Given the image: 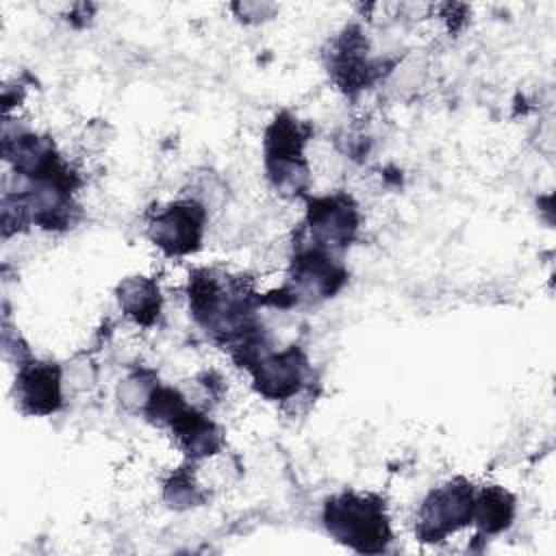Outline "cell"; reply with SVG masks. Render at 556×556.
Returning a JSON list of instances; mask_svg holds the SVG:
<instances>
[{"label": "cell", "instance_id": "14", "mask_svg": "<svg viewBox=\"0 0 556 556\" xmlns=\"http://www.w3.org/2000/svg\"><path fill=\"white\" fill-rule=\"evenodd\" d=\"M163 500L167 502V506L178 510L195 508L206 502V491L195 482V473L189 463L176 467L169 473L163 484Z\"/></svg>", "mask_w": 556, "mask_h": 556}, {"label": "cell", "instance_id": "10", "mask_svg": "<svg viewBox=\"0 0 556 556\" xmlns=\"http://www.w3.org/2000/svg\"><path fill=\"white\" fill-rule=\"evenodd\" d=\"M15 402L24 415L48 417L63 406V371L52 361L28 358L15 371Z\"/></svg>", "mask_w": 556, "mask_h": 556}, {"label": "cell", "instance_id": "8", "mask_svg": "<svg viewBox=\"0 0 556 556\" xmlns=\"http://www.w3.org/2000/svg\"><path fill=\"white\" fill-rule=\"evenodd\" d=\"M254 391L269 402H291L313 382V369L300 345L269 350L250 369Z\"/></svg>", "mask_w": 556, "mask_h": 556}, {"label": "cell", "instance_id": "4", "mask_svg": "<svg viewBox=\"0 0 556 556\" xmlns=\"http://www.w3.org/2000/svg\"><path fill=\"white\" fill-rule=\"evenodd\" d=\"M313 137V126L289 111H280L263 137L265 174L271 189L282 198H300L311 182V167L304 146Z\"/></svg>", "mask_w": 556, "mask_h": 556}, {"label": "cell", "instance_id": "3", "mask_svg": "<svg viewBox=\"0 0 556 556\" xmlns=\"http://www.w3.org/2000/svg\"><path fill=\"white\" fill-rule=\"evenodd\" d=\"M345 282L348 269L332 252L308 243H295L287 280L276 291L263 295V306L285 311L302 304H317L339 293Z\"/></svg>", "mask_w": 556, "mask_h": 556}, {"label": "cell", "instance_id": "2", "mask_svg": "<svg viewBox=\"0 0 556 556\" xmlns=\"http://www.w3.org/2000/svg\"><path fill=\"white\" fill-rule=\"evenodd\" d=\"M321 519L337 543L358 554H382L393 539L387 504L376 493L341 491L326 500Z\"/></svg>", "mask_w": 556, "mask_h": 556}, {"label": "cell", "instance_id": "15", "mask_svg": "<svg viewBox=\"0 0 556 556\" xmlns=\"http://www.w3.org/2000/svg\"><path fill=\"white\" fill-rule=\"evenodd\" d=\"M156 384H159V380L152 369H135L119 382L117 397L126 410L141 413Z\"/></svg>", "mask_w": 556, "mask_h": 556}, {"label": "cell", "instance_id": "5", "mask_svg": "<svg viewBox=\"0 0 556 556\" xmlns=\"http://www.w3.org/2000/svg\"><path fill=\"white\" fill-rule=\"evenodd\" d=\"M361 228V211L348 191L306 198V215L295 243H308L332 254L352 245Z\"/></svg>", "mask_w": 556, "mask_h": 556}, {"label": "cell", "instance_id": "6", "mask_svg": "<svg viewBox=\"0 0 556 556\" xmlns=\"http://www.w3.org/2000/svg\"><path fill=\"white\" fill-rule=\"evenodd\" d=\"M476 486L465 478H454L432 489L419 506L415 536L421 543H439L469 526L473 519Z\"/></svg>", "mask_w": 556, "mask_h": 556}, {"label": "cell", "instance_id": "13", "mask_svg": "<svg viewBox=\"0 0 556 556\" xmlns=\"http://www.w3.org/2000/svg\"><path fill=\"white\" fill-rule=\"evenodd\" d=\"M515 517V495L500 484H484L476 489L473 519L476 528L484 536L504 532Z\"/></svg>", "mask_w": 556, "mask_h": 556}, {"label": "cell", "instance_id": "9", "mask_svg": "<svg viewBox=\"0 0 556 556\" xmlns=\"http://www.w3.org/2000/svg\"><path fill=\"white\" fill-rule=\"evenodd\" d=\"M326 63L332 83L345 96L361 93L382 74V63L369 56V41L356 24H350L339 33L330 46Z\"/></svg>", "mask_w": 556, "mask_h": 556}, {"label": "cell", "instance_id": "1", "mask_svg": "<svg viewBox=\"0 0 556 556\" xmlns=\"http://www.w3.org/2000/svg\"><path fill=\"white\" fill-rule=\"evenodd\" d=\"M187 300L193 321L228 350L263 330L256 317L263 295L254 291L250 278L198 267L189 274Z\"/></svg>", "mask_w": 556, "mask_h": 556}, {"label": "cell", "instance_id": "11", "mask_svg": "<svg viewBox=\"0 0 556 556\" xmlns=\"http://www.w3.org/2000/svg\"><path fill=\"white\" fill-rule=\"evenodd\" d=\"M167 430L176 439L178 447L189 460H202L215 456L224 447V430L200 408L189 404Z\"/></svg>", "mask_w": 556, "mask_h": 556}, {"label": "cell", "instance_id": "12", "mask_svg": "<svg viewBox=\"0 0 556 556\" xmlns=\"http://www.w3.org/2000/svg\"><path fill=\"white\" fill-rule=\"evenodd\" d=\"M115 298H117L122 313L128 319H132L137 326L150 328L152 324H156V319L161 315V306H163V295H161L159 282L154 278L143 276V274L126 276L117 285Z\"/></svg>", "mask_w": 556, "mask_h": 556}, {"label": "cell", "instance_id": "7", "mask_svg": "<svg viewBox=\"0 0 556 556\" xmlns=\"http://www.w3.org/2000/svg\"><path fill=\"white\" fill-rule=\"evenodd\" d=\"M206 206L193 198L169 202L148 222V239L165 256H189L202 248L206 230Z\"/></svg>", "mask_w": 556, "mask_h": 556}]
</instances>
